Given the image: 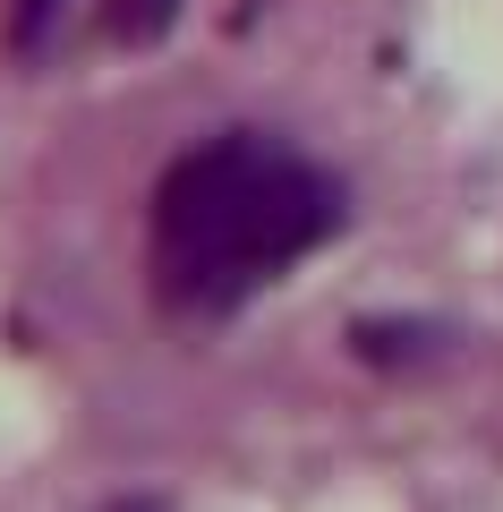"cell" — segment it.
Wrapping results in <instances>:
<instances>
[{"label":"cell","instance_id":"1","mask_svg":"<svg viewBox=\"0 0 503 512\" xmlns=\"http://www.w3.org/2000/svg\"><path fill=\"white\" fill-rule=\"evenodd\" d=\"M333 222H342V188L316 163L265 146V137H222L162 180L154 256L180 299H239L273 265L307 256Z\"/></svg>","mask_w":503,"mask_h":512},{"label":"cell","instance_id":"2","mask_svg":"<svg viewBox=\"0 0 503 512\" xmlns=\"http://www.w3.org/2000/svg\"><path fill=\"white\" fill-rule=\"evenodd\" d=\"M52 18H60V0H18V9H9V43H18V52H35V43L52 35Z\"/></svg>","mask_w":503,"mask_h":512},{"label":"cell","instance_id":"4","mask_svg":"<svg viewBox=\"0 0 503 512\" xmlns=\"http://www.w3.org/2000/svg\"><path fill=\"white\" fill-rule=\"evenodd\" d=\"M111 512H171V504H154V495H137V504H111Z\"/></svg>","mask_w":503,"mask_h":512},{"label":"cell","instance_id":"3","mask_svg":"<svg viewBox=\"0 0 503 512\" xmlns=\"http://www.w3.org/2000/svg\"><path fill=\"white\" fill-rule=\"evenodd\" d=\"M171 9H180V0H128V9H120V35H162Z\"/></svg>","mask_w":503,"mask_h":512}]
</instances>
